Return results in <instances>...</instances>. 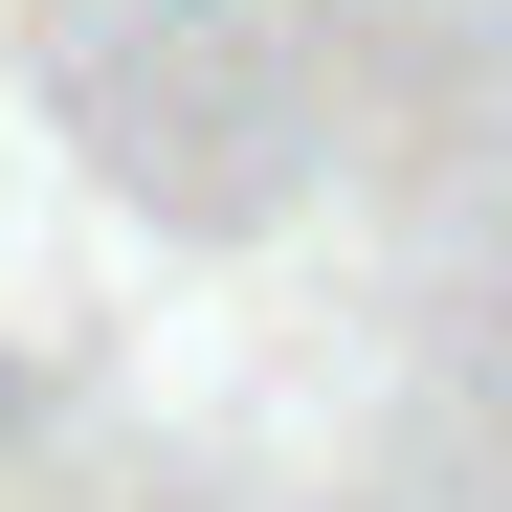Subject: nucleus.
I'll return each instance as SVG.
<instances>
[{"label": "nucleus", "mask_w": 512, "mask_h": 512, "mask_svg": "<svg viewBox=\"0 0 512 512\" xmlns=\"http://www.w3.org/2000/svg\"><path fill=\"white\" fill-rule=\"evenodd\" d=\"M156 23H245V0H156Z\"/></svg>", "instance_id": "f257e3e1"}]
</instances>
